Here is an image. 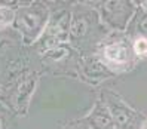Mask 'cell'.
Returning a JSON list of instances; mask_svg holds the SVG:
<instances>
[{"label":"cell","mask_w":147,"mask_h":129,"mask_svg":"<svg viewBox=\"0 0 147 129\" xmlns=\"http://www.w3.org/2000/svg\"><path fill=\"white\" fill-rule=\"evenodd\" d=\"M42 19H43V16L39 15L37 11H34V9H25L21 12L20 15V27L22 30H36L37 27H40L42 25Z\"/></svg>","instance_id":"obj_1"},{"label":"cell","mask_w":147,"mask_h":129,"mask_svg":"<svg viewBox=\"0 0 147 129\" xmlns=\"http://www.w3.org/2000/svg\"><path fill=\"white\" fill-rule=\"evenodd\" d=\"M144 129H147V125H146V128H144Z\"/></svg>","instance_id":"obj_5"},{"label":"cell","mask_w":147,"mask_h":129,"mask_svg":"<svg viewBox=\"0 0 147 129\" xmlns=\"http://www.w3.org/2000/svg\"><path fill=\"white\" fill-rule=\"evenodd\" d=\"M13 18V13L7 9H0V27L6 25L7 22H11V19Z\"/></svg>","instance_id":"obj_4"},{"label":"cell","mask_w":147,"mask_h":129,"mask_svg":"<svg viewBox=\"0 0 147 129\" xmlns=\"http://www.w3.org/2000/svg\"><path fill=\"white\" fill-rule=\"evenodd\" d=\"M106 58L109 59L110 62H115V64H120L125 61L126 58V48L116 43V45H111L106 48Z\"/></svg>","instance_id":"obj_2"},{"label":"cell","mask_w":147,"mask_h":129,"mask_svg":"<svg viewBox=\"0 0 147 129\" xmlns=\"http://www.w3.org/2000/svg\"><path fill=\"white\" fill-rule=\"evenodd\" d=\"M134 49H135V54L137 55H141V56H146L147 55V40L146 39H138L134 45Z\"/></svg>","instance_id":"obj_3"}]
</instances>
